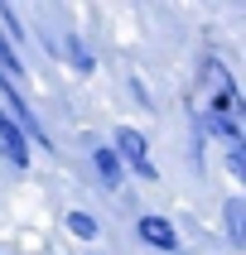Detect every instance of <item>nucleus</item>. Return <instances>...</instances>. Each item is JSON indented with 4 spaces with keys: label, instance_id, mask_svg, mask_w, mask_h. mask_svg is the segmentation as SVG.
Segmentation results:
<instances>
[{
    "label": "nucleus",
    "instance_id": "1",
    "mask_svg": "<svg viewBox=\"0 0 246 255\" xmlns=\"http://www.w3.org/2000/svg\"><path fill=\"white\" fill-rule=\"evenodd\" d=\"M111 154H121L130 169L140 173V178H159V173H155V159H150V149H145V135H140V130H116V149H111Z\"/></svg>",
    "mask_w": 246,
    "mask_h": 255
},
{
    "label": "nucleus",
    "instance_id": "2",
    "mask_svg": "<svg viewBox=\"0 0 246 255\" xmlns=\"http://www.w3.org/2000/svg\"><path fill=\"white\" fill-rule=\"evenodd\" d=\"M0 149H5V159H10L14 169H29V140L5 111H0Z\"/></svg>",
    "mask_w": 246,
    "mask_h": 255
},
{
    "label": "nucleus",
    "instance_id": "3",
    "mask_svg": "<svg viewBox=\"0 0 246 255\" xmlns=\"http://www.w3.org/2000/svg\"><path fill=\"white\" fill-rule=\"evenodd\" d=\"M208 72H213V82H217L213 111H217V116H227V121H232V111H237V82L227 77V68H222L217 58H208Z\"/></svg>",
    "mask_w": 246,
    "mask_h": 255
},
{
    "label": "nucleus",
    "instance_id": "4",
    "mask_svg": "<svg viewBox=\"0 0 246 255\" xmlns=\"http://www.w3.org/2000/svg\"><path fill=\"white\" fill-rule=\"evenodd\" d=\"M140 241H150V246H159V251H174V227L164 222V217H140Z\"/></svg>",
    "mask_w": 246,
    "mask_h": 255
},
{
    "label": "nucleus",
    "instance_id": "5",
    "mask_svg": "<svg viewBox=\"0 0 246 255\" xmlns=\"http://www.w3.org/2000/svg\"><path fill=\"white\" fill-rule=\"evenodd\" d=\"M222 212H227V236H232V246H246V207H242V198H232Z\"/></svg>",
    "mask_w": 246,
    "mask_h": 255
},
{
    "label": "nucleus",
    "instance_id": "6",
    "mask_svg": "<svg viewBox=\"0 0 246 255\" xmlns=\"http://www.w3.org/2000/svg\"><path fill=\"white\" fill-rule=\"evenodd\" d=\"M92 159H97V173H101V183H106V188H116V183H121V159H116L111 149H97Z\"/></svg>",
    "mask_w": 246,
    "mask_h": 255
},
{
    "label": "nucleus",
    "instance_id": "7",
    "mask_svg": "<svg viewBox=\"0 0 246 255\" xmlns=\"http://www.w3.org/2000/svg\"><path fill=\"white\" fill-rule=\"evenodd\" d=\"M68 231L82 236V241H97V222H92L87 212H68Z\"/></svg>",
    "mask_w": 246,
    "mask_h": 255
},
{
    "label": "nucleus",
    "instance_id": "8",
    "mask_svg": "<svg viewBox=\"0 0 246 255\" xmlns=\"http://www.w3.org/2000/svg\"><path fill=\"white\" fill-rule=\"evenodd\" d=\"M5 72H14V82H24V63L10 53V43L0 39V77H5Z\"/></svg>",
    "mask_w": 246,
    "mask_h": 255
}]
</instances>
